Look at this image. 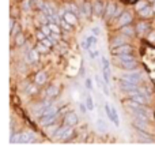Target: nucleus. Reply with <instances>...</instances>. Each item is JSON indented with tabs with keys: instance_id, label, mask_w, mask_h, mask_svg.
I'll return each mask as SVG.
<instances>
[{
	"instance_id": "obj_35",
	"label": "nucleus",
	"mask_w": 155,
	"mask_h": 154,
	"mask_svg": "<svg viewBox=\"0 0 155 154\" xmlns=\"http://www.w3.org/2000/svg\"><path fill=\"white\" fill-rule=\"evenodd\" d=\"M45 37H46V34L42 32V30L40 29V27H38V30H37V32H35V38H37V41L44 40V38H45Z\"/></svg>"
},
{
	"instance_id": "obj_29",
	"label": "nucleus",
	"mask_w": 155,
	"mask_h": 154,
	"mask_svg": "<svg viewBox=\"0 0 155 154\" xmlns=\"http://www.w3.org/2000/svg\"><path fill=\"white\" fill-rule=\"evenodd\" d=\"M60 26H61L63 30H64V32H67V33H71L74 30V27H75V26H72L71 23H68L64 18H61V21H60Z\"/></svg>"
},
{
	"instance_id": "obj_6",
	"label": "nucleus",
	"mask_w": 155,
	"mask_h": 154,
	"mask_svg": "<svg viewBox=\"0 0 155 154\" xmlns=\"http://www.w3.org/2000/svg\"><path fill=\"white\" fill-rule=\"evenodd\" d=\"M59 120H61V117H60L59 113L42 115V116L38 117V124H40L41 127H46V126H51V124H53V123L59 122Z\"/></svg>"
},
{
	"instance_id": "obj_8",
	"label": "nucleus",
	"mask_w": 155,
	"mask_h": 154,
	"mask_svg": "<svg viewBox=\"0 0 155 154\" xmlns=\"http://www.w3.org/2000/svg\"><path fill=\"white\" fill-rule=\"evenodd\" d=\"M80 45H82L83 51H88V49H91V48H95V46L98 45V37L91 33L90 35H86V37L83 38Z\"/></svg>"
},
{
	"instance_id": "obj_20",
	"label": "nucleus",
	"mask_w": 155,
	"mask_h": 154,
	"mask_svg": "<svg viewBox=\"0 0 155 154\" xmlns=\"http://www.w3.org/2000/svg\"><path fill=\"white\" fill-rule=\"evenodd\" d=\"M12 40H14V45H15L16 48H22V46L27 42V35L25 34V32H21L19 34H16Z\"/></svg>"
},
{
	"instance_id": "obj_33",
	"label": "nucleus",
	"mask_w": 155,
	"mask_h": 154,
	"mask_svg": "<svg viewBox=\"0 0 155 154\" xmlns=\"http://www.w3.org/2000/svg\"><path fill=\"white\" fill-rule=\"evenodd\" d=\"M101 68H107V70H110V60L107 59L106 56L101 57Z\"/></svg>"
},
{
	"instance_id": "obj_5",
	"label": "nucleus",
	"mask_w": 155,
	"mask_h": 154,
	"mask_svg": "<svg viewBox=\"0 0 155 154\" xmlns=\"http://www.w3.org/2000/svg\"><path fill=\"white\" fill-rule=\"evenodd\" d=\"M120 78H124V79H127V81L135 82V83H142L143 78H144V74H143V71H139V70L124 71V74L120 76Z\"/></svg>"
},
{
	"instance_id": "obj_37",
	"label": "nucleus",
	"mask_w": 155,
	"mask_h": 154,
	"mask_svg": "<svg viewBox=\"0 0 155 154\" xmlns=\"http://www.w3.org/2000/svg\"><path fill=\"white\" fill-rule=\"evenodd\" d=\"M91 33H93L94 35H97V37H99V35L102 34L101 27H99V26H93V27H91Z\"/></svg>"
},
{
	"instance_id": "obj_34",
	"label": "nucleus",
	"mask_w": 155,
	"mask_h": 154,
	"mask_svg": "<svg viewBox=\"0 0 155 154\" xmlns=\"http://www.w3.org/2000/svg\"><path fill=\"white\" fill-rule=\"evenodd\" d=\"M84 87L86 90H88V92H93L94 86H93V81H91V78H84Z\"/></svg>"
},
{
	"instance_id": "obj_36",
	"label": "nucleus",
	"mask_w": 155,
	"mask_h": 154,
	"mask_svg": "<svg viewBox=\"0 0 155 154\" xmlns=\"http://www.w3.org/2000/svg\"><path fill=\"white\" fill-rule=\"evenodd\" d=\"M146 38H147V41H150L151 44H155V29L151 30V32L148 33V35H147Z\"/></svg>"
},
{
	"instance_id": "obj_40",
	"label": "nucleus",
	"mask_w": 155,
	"mask_h": 154,
	"mask_svg": "<svg viewBox=\"0 0 155 154\" xmlns=\"http://www.w3.org/2000/svg\"><path fill=\"white\" fill-rule=\"evenodd\" d=\"M148 2H150V3H153V2H155V0H148Z\"/></svg>"
},
{
	"instance_id": "obj_4",
	"label": "nucleus",
	"mask_w": 155,
	"mask_h": 154,
	"mask_svg": "<svg viewBox=\"0 0 155 154\" xmlns=\"http://www.w3.org/2000/svg\"><path fill=\"white\" fill-rule=\"evenodd\" d=\"M118 89L124 93V94H128V93L134 92V90H137L140 86V83H135V82L127 81L124 78H118Z\"/></svg>"
},
{
	"instance_id": "obj_39",
	"label": "nucleus",
	"mask_w": 155,
	"mask_h": 154,
	"mask_svg": "<svg viewBox=\"0 0 155 154\" xmlns=\"http://www.w3.org/2000/svg\"><path fill=\"white\" fill-rule=\"evenodd\" d=\"M151 5H153V8L155 10V2H153V3H151Z\"/></svg>"
},
{
	"instance_id": "obj_38",
	"label": "nucleus",
	"mask_w": 155,
	"mask_h": 154,
	"mask_svg": "<svg viewBox=\"0 0 155 154\" xmlns=\"http://www.w3.org/2000/svg\"><path fill=\"white\" fill-rule=\"evenodd\" d=\"M79 111L82 112L83 115H87V112H90V111L87 109V106H86L84 102H79Z\"/></svg>"
},
{
	"instance_id": "obj_25",
	"label": "nucleus",
	"mask_w": 155,
	"mask_h": 154,
	"mask_svg": "<svg viewBox=\"0 0 155 154\" xmlns=\"http://www.w3.org/2000/svg\"><path fill=\"white\" fill-rule=\"evenodd\" d=\"M84 104H86V106H87V109L90 112H93L94 108H95V105H94V98H93V95H91V93L88 92V90H87V93H86Z\"/></svg>"
},
{
	"instance_id": "obj_12",
	"label": "nucleus",
	"mask_w": 155,
	"mask_h": 154,
	"mask_svg": "<svg viewBox=\"0 0 155 154\" xmlns=\"http://www.w3.org/2000/svg\"><path fill=\"white\" fill-rule=\"evenodd\" d=\"M129 40H131V38L125 37V35H123L121 33H118V32H117V34L113 35V37L110 38V45H109V46H110V49L117 48V46H120V45L128 44V42H129Z\"/></svg>"
},
{
	"instance_id": "obj_17",
	"label": "nucleus",
	"mask_w": 155,
	"mask_h": 154,
	"mask_svg": "<svg viewBox=\"0 0 155 154\" xmlns=\"http://www.w3.org/2000/svg\"><path fill=\"white\" fill-rule=\"evenodd\" d=\"M40 59H41V53L35 48H31L26 53V60L29 64H35V63L40 62Z\"/></svg>"
},
{
	"instance_id": "obj_32",
	"label": "nucleus",
	"mask_w": 155,
	"mask_h": 154,
	"mask_svg": "<svg viewBox=\"0 0 155 154\" xmlns=\"http://www.w3.org/2000/svg\"><path fill=\"white\" fill-rule=\"evenodd\" d=\"M94 81H95V85H97V87L102 90V87L105 86V81H104V78H101V76H98V74H97V75L94 76Z\"/></svg>"
},
{
	"instance_id": "obj_16",
	"label": "nucleus",
	"mask_w": 155,
	"mask_h": 154,
	"mask_svg": "<svg viewBox=\"0 0 155 154\" xmlns=\"http://www.w3.org/2000/svg\"><path fill=\"white\" fill-rule=\"evenodd\" d=\"M117 32L121 33L123 35H125V37H128V38H135V37L137 35V34H136V29H135V23L127 25V26L120 27Z\"/></svg>"
},
{
	"instance_id": "obj_21",
	"label": "nucleus",
	"mask_w": 155,
	"mask_h": 154,
	"mask_svg": "<svg viewBox=\"0 0 155 154\" xmlns=\"http://www.w3.org/2000/svg\"><path fill=\"white\" fill-rule=\"evenodd\" d=\"M118 68H121L123 71H134V70H139V62H137V60H132V62L123 63L121 65H118Z\"/></svg>"
},
{
	"instance_id": "obj_15",
	"label": "nucleus",
	"mask_w": 155,
	"mask_h": 154,
	"mask_svg": "<svg viewBox=\"0 0 155 154\" xmlns=\"http://www.w3.org/2000/svg\"><path fill=\"white\" fill-rule=\"evenodd\" d=\"M137 16H139L140 19H153L154 16H155V10L153 8V5L151 4H148L146 8H143V10H140V11H137Z\"/></svg>"
},
{
	"instance_id": "obj_9",
	"label": "nucleus",
	"mask_w": 155,
	"mask_h": 154,
	"mask_svg": "<svg viewBox=\"0 0 155 154\" xmlns=\"http://www.w3.org/2000/svg\"><path fill=\"white\" fill-rule=\"evenodd\" d=\"M91 4H93V12L95 18H104L105 14V5L106 3L104 0H91Z\"/></svg>"
},
{
	"instance_id": "obj_3",
	"label": "nucleus",
	"mask_w": 155,
	"mask_h": 154,
	"mask_svg": "<svg viewBox=\"0 0 155 154\" xmlns=\"http://www.w3.org/2000/svg\"><path fill=\"white\" fill-rule=\"evenodd\" d=\"M118 3L113 2V0H109V2H106V5H105V14H104V21L106 22L107 25L112 23L113 21V16H114V12H116V8H117Z\"/></svg>"
},
{
	"instance_id": "obj_28",
	"label": "nucleus",
	"mask_w": 155,
	"mask_h": 154,
	"mask_svg": "<svg viewBox=\"0 0 155 154\" xmlns=\"http://www.w3.org/2000/svg\"><path fill=\"white\" fill-rule=\"evenodd\" d=\"M148 4H151L148 0H137L136 3H135V11H140V10H143V8H146Z\"/></svg>"
},
{
	"instance_id": "obj_11",
	"label": "nucleus",
	"mask_w": 155,
	"mask_h": 154,
	"mask_svg": "<svg viewBox=\"0 0 155 154\" xmlns=\"http://www.w3.org/2000/svg\"><path fill=\"white\" fill-rule=\"evenodd\" d=\"M132 126L135 130H143L150 132V120L143 117H132Z\"/></svg>"
},
{
	"instance_id": "obj_24",
	"label": "nucleus",
	"mask_w": 155,
	"mask_h": 154,
	"mask_svg": "<svg viewBox=\"0 0 155 154\" xmlns=\"http://www.w3.org/2000/svg\"><path fill=\"white\" fill-rule=\"evenodd\" d=\"M75 128L74 127H71V126H68V128L65 130V132L63 134V136H61V139L60 141H63V142H67V141H70V139H74V136H75Z\"/></svg>"
},
{
	"instance_id": "obj_30",
	"label": "nucleus",
	"mask_w": 155,
	"mask_h": 154,
	"mask_svg": "<svg viewBox=\"0 0 155 154\" xmlns=\"http://www.w3.org/2000/svg\"><path fill=\"white\" fill-rule=\"evenodd\" d=\"M102 78H104L105 83L110 85V81H112V72H110V70H107V68H102Z\"/></svg>"
},
{
	"instance_id": "obj_1",
	"label": "nucleus",
	"mask_w": 155,
	"mask_h": 154,
	"mask_svg": "<svg viewBox=\"0 0 155 154\" xmlns=\"http://www.w3.org/2000/svg\"><path fill=\"white\" fill-rule=\"evenodd\" d=\"M135 22V14L132 12L131 10H124L123 14L116 19L114 22L112 23V26L114 27L116 30H118L120 27L123 26H127V25H132Z\"/></svg>"
},
{
	"instance_id": "obj_7",
	"label": "nucleus",
	"mask_w": 155,
	"mask_h": 154,
	"mask_svg": "<svg viewBox=\"0 0 155 154\" xmlns=\"http://www.w3.org/2000/svg\"><path fill=\"white\" fill-rule=\"evenodd\" d=\"M61 122L67 126H71V127H76V126L79 124V116H78V113L75 111L71 109V111H68L67 113L61 117Z\"/></svg>"
},
{
	"instance_id": "obj_13",
	"label": "nucleus",
	"mask_w": 155,
	"mask_h": 154,
	"mask_svg": "<svg viewBox=\"0 0 155 154\" xmlns=\"http://www.w3.org/2000/svg\"><path fill=\"white\" fill-rule=\"evenodd\" d=\"M48 72H46L45 70H40V71H37V72L34 74V76H33V82H34L37 86H40V87H42L44 85H46L48 83Z\"/></svg>"
},
{
	"instance_id": "obj_10",
	"label": "nucleus",
	"mask_w": 155,
	"mask_h": 154,
	"mask_svg": "<svg viewBox=\"0 0 155 154\" xmlns=\"http://www.w3.org/2000/svg\"><path fill=\"white\" fill-rule=\"evenodd\" d=\"M135 48L131 42L128 44H124V45H120L117 48H113L110 49V55L112 56H117V55H125V53H134Z\"/></svg>"
},
{
	"instance_id": "obj_19",
	"label": "nucleus",
	"mask_w": 155,
	"mask_h": 154,
	"mask_svg": "<svg viewBox=\"0 0 155 154\" xmlns=\"http://www.w3.org/2000/svg\"><path fill=\"white\" fill-rule=\"evenodd\" d=\"M60 124H61V120H59V122L53 123V124H51V126H46V127H44V130H45L46 136H48V138H52V139H53L54 134L57 132V130H59Z\"/></svg>"
},
{
	"instance_id": "obj_2",
	"label": "nucleus",
	"mask_w": 155,
	"mask_h": 154,
	"mask_svg": "<svg viewBox=\"0 0 155 154\" xmlns=\"http://www.w3.org/2000/svg\"><path fill=\"white\" fill-rule=\"evenodd\" d=\"M135 29H136V34L139 38H146L148 35V33L153 30L150 19H140L135 22Z\"/></svg>"
},
{
	"instance_id": "obj_31",
	"label": "nucleus",
	"mask_w": 155,
	"mask_h": 154,
	"mask_svg": "<svg viewBox=\"0 0 155 154\" xmlns=\"http://www.w3.org/2000/svg\"><path fill=\"white\" fill-rule=\"evenodd\" d=\"M21 32H23V30H22V26H21V23H19L18 21L15 22V25H14L12 27H11V37H15L16 34H19V33Z\"/></svg>"
},
{
	"instance_id": "obj_14",
	"label": "nucleus",
	"mask_w": 155,
	"mask_h": 154,
	"mask_svg": "<svg viewBox=\"0 0 155 154\" xmlns=\"http://www.w3.org/2000/svg\"><path fill=\"white\" fill-rule=\"evenodd\" d=\"M60 92H61V89H60L59 85H49L48 87L45 89V98H51V100H54L56 97H59L60 95Z\"/></svg>"
},
{
	"instance_id": "obj_18",
	"label": "nucleus",
	"mask_w": 155,
	"mask_h": 154,
	"mask_svg": "<svg viewBox=\"0 0 155 154\" xmlns=\"http://www.w3.org/2000/svg\"><path fill=\"white\" fill-rule=\"evenodd\" d=\"M37 142V135L31 131H23L21 132V142L19 143H33Z\"/></svg>"
},
{
	"instance_id": "obj_23",
	"label": "nucleus",
	"mask_w": 155,
	"mask_h": 154,
	"mask_svg": "<svg viewBox=\"0 0 155 154\" xmlns=\"http://www.w3.org/2000/svg\"><path fill=\"white\" fill-rule=\"evenodd\" d=\"M135 132H136V136L140 139V141H143V142H153V139H151V134L148 132V131L135 130Z\"/></svg>"
},
{
	"instance_id": "obj_27",
	"label": "nucleus",
	"mask_w": 155,
	"mask_h": 154,
	"mask_svg": "<svg viewBox=\"0 0 155 154\" xmlns=\"http://www.w3.org/2000/svg\"><path fill=\"white\" fill-rule=\"evenodd\" d=\"M95 127H97V130H98L99 132H102V134H105L107 131L106 122H105V120H102V119H97L95 120Z\"/></svg>"
},
{
	"instance_id": "obj_22",
	"label": "nucleus",
	"mask_w": 155,
	"mask_h": 154,
	"mask_svg": "<svg viewBox=\"0 0 155 154\" xmlns=\"http://www.w3.org/2000/svg\"><path fill=\"white\" fill-rule=\"evenodd\" d=\"M64 19L68 22V23L72 25V26H78V25H79V16H78L76 14L71 12V11H67V12H65Z\"/></svg>"
},
{
	"instance_id": "obj_26",
	"label": "nucleus",
	"mask_w": 155,
	"mask_h": 154,
	"mask_svg": "<svg viewBox=\"0 0 155 154\" xmlns=\"http://www.w3.org/2000/svg\"><path fill=\"white\" fill-rule=\"evenodd\" d=\"M34 48L37 49L41 55H48L49 52H51V48H49V46H46L42 41H37V42H35V45H34Z\"/></svg>"
}]
</instances>
